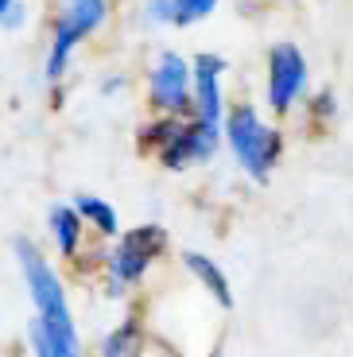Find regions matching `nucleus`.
<instances>
[{"mask_svg":"<svg viewBox=\"0 0 353 357\" xmlns=\"http://www.w3.org/2000/svg\"><path fill=\"white\" fill-rule=\"evenodd\" d=\"M171 4H175V27H190L218 8V0H171Z\"/></svg>","mask_w":353,"mask_h":357,"instance_id":"nucleus-14","label":"nucleus"},{"mask_svg":"<svg viewBox=\"0 0 353 357\" xmlns=\"http://www.w3.org/2000/svg\"><path fill=\"white\" fill-rule=\"evenodd\" d=\"M70 206L78 210L82 225H86V229H93L98 237H105V241H117V237H121V218H117V210L105 202V198H98V195H78Z\"/></svg>","mask_w":353,"mask_h":357,"instance_id":"nucleus-11","label":"nucleus"},{"mask_svg":"<svg viewBox=\"0 0 353 357\" xmlns=\"http://www.w3.org/2000/svg\"><path fill=\"white\" fill-rule=\"evenodd\" d=\"M221 140V125H210L202 116H163L140 128V148L156 152V160L167 171H186L213 160Z\"/></svg>","mask_w":353,"mask_h":357,"instance_id":"nucleus-2","label":"nucleus"},{"mask_svg":"<svg viewBox=\"0 0 353 357\" xmlns=\"http://www.w3.org/2000/svg\"><path fill=\"white\" fill-rule=\"evenodd\" d=\"M221 74H225V59L221 54H198L190 59V109L195 116L221 125V113H225V98H221Z\"/></svg>","mask_w":353,"mask_h":357,"instance_id":"nucleus-8","label":"nucleus"},{"mask_svg":"<svg viewBox=\"0 0 353 357\" xmlns=\"http://www.w3.org/2000/svg\"><path fill=\"white\" fill-rule=\"evenodd\" d=\"M221 132H225V144H230L237 167L245 171L248 178H256V183H268V175L276 171V163H280V155H283V132L280 128L268 125L256 105H233L230 113H225Z\"/></svg>","mask_w":353,"mask_h":357,"instance_id":"nucleus-3","label":"nucleus"},{"mask_svg":"<svg viewBox=\"0 0 353 357\" xmlns=\"http://www.w3.org/2000/svg\"><path fill=\"white\" fill-rule=\"evenodd\" d=\"M12 252H16L20 276H24L27 299H31V311H36L31 322H39V326H43L54 342H62V346L82 349L70 295H66V284H62V276L54 272V264L39 252V245L27 241V237H16V241H12Z\"/></svg>","mask_w":353,"mask_h":357,"instance_id":"nucleus-1","label":"nucleus"},{"mask_svg":"<svg viewBox=\"0 0 353 357\" xmlns=\"http://www.w3.org/2000/svg\"><path fill=\"white\" fill-rule=\"evenodd\" d=\"M24 24V4L20 0H0V27H20Z\"/></svg>","mask_w":353,"mask_h":357,"instance_id":"nucleus-15","label":"nucleus"},{"mask_svg":"<svg viewBox=\"0 0 353 357\" xmlns=\"http://www.w3.org/2000/svg\"><path fill=\"white\" fill-rule=\"evenodd\" d=\"M140 334H144L140 314H124L113 331L105 334V342H101V357H136V349H140Z\"/></svg>","mask_w":353,"mask_h":357,"instance_id":"nucleus-12","label":"nucleus"},{"mask_svg":"<svg viewBox=\"0 0 353 357\" xmlns=\"http://www.w3.org/2000/svg\"><path fill=\"white\" fill-rule=\"evenodd\" d=\"M183 268L198 280V287L210 295L221 311H230L233 307V287H230V276H225V268H221L218 260L206 257V252H198V249H186L183 252Z\"/></svg>","mask_w":353,"mask_h":357,"instance_id":"nucleus-9","label":"nucleus"},{"mask_svg":"<svg viewBox=\"0 0 353 357\" xmlns=\"http://www.w3.org/2000/svg\"><path fill=\"white\" fill-rule=\"evenodd\" d=\"M307 86V59L295 43H276L268 51V86H264V101L276 116L292 113L295 101L303 98Z\"/></svg>","mask_w":353,"mask_h":357,"instance_id":"nucleus-6","label":"nucleus"},{"mask_svg":"<svg viewBox=\"0 0 353 357\" xmlns=\"http://www.w3.org/2000/svg\"><path fill=\"white\" fill-rule=\"evenodd\" d=\"M148 20H156V24H175V4L171 0H148Z\"/></svg>","mask_w":353,"mask_h":357,"instance_id":"nucleus-16","label":"nucleus"},{"mask_svg":"<svg viewBox=\"0 0 353 357\" xmlns=\"http://www.w3.org/2000/svg\"><path fill=\"white\" fill-rule=\"evenodd\" d=\"M163 252H167V229L163 225L144 222L133 229H121V237L109 245L105 260H101L109 295H128L133 287H140Z\"/></svg>","mask_w":353,"mask_h":357,"instance_id":"nucleus-4","label":"nucleus"},{"mask_svg":"<svg viewBox=\"0 0 353 357\" xmlns=\"http://www.w3.org/2000/svg\"><path fill=\"white\" fill-rule=\"evenodd\" d=\"M27 346H31V357H82V349H70V346H62V342H54L39 322L27 326Z\"/></svg>","mask_w":353,"mask_h":357,"instance_id":"nucleus-13","label":"nucleus"},{"mask_svg":"<svg viewBox=\"0 0 353 357\" xmlns=\"http://www.w3.org/2000/svg\"><path fill=\"white\" fill-rule=\"evenodd\" d=\"M109 16V4L105 0H59V27H54V39H51V51H47V82H59L70 66V54L74 47L82 43L86 36H93Z\"/></svg>","mask_w":353,"mask_h":357,"instance_id":"nucleus-5","label":"nucleus"},{"mask_svg":"<svg viewBox=\"0 0 353 357\" xmlns=\"http://www.w3.org/2000/svg\"><path fill=\"white\" fill-rule=\"evenodd\" d=\"M47 233H51V241L62 260H78L82 241H86V225H82L78 210L70 202H54L47 210Z\"/></svg>","mask_w":353,"mask_h":357,"instance_id":"nucleus-10","label":"nucleus"},{"mask_svg":"<svg viewBox=\"0 0 353 357\" xmlns=\"http://www.w3.org/2000/svg\"><path fill=\"white\" fill-rule=\"evenodd\" d=\"M148 101L163 116H186L190 109V59L163 51L148 70Z\"/></svg>","mask_w":353,"mask_h":357,"instance_id":"nucleus-7","label":"nucleus"}]
</instances>
